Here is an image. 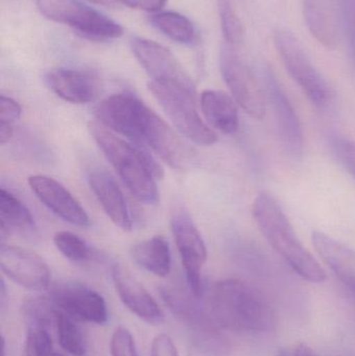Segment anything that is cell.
Segmentation results:
<instances>
[{
	"label": "cell",
	"mask_w": 355,
	"mask_h": 356,
	"mask_svg": "<svg viewBox=\"0 0 355 356\" xmlns=\"http://www.w3.org/2000/svg\"><path fill=\"white\" fill-rule=\"evenodd\" d=\"M29 188L38 199L60 219L75 226L87 227L90 218L79 200L54 178L35 175L28 177Z\"/></svg>",
	"instance_id": "obj_15"
},
{
	"label": "cell",
	"mask_w": 355,
	"mask_h": 356,
	"mask_svg": "<svg viewBox=\"0 0 355 356\" xmlns=\"http://www.w3.org/2000/svg\"><path fill=\"white\" fill-rule=\"evenodd\" d=\"M151 356H179L172 339L166 334H158L152 341Z\"/></svg>",
	"instance_id": "obj_33"
},
{
	"label": "cell",
	"mask_w": 355,
	"mask_h": 356,
	"mask_svg": "<svg viewBox=\"0 0 355 356\" xmlns=\"http://www.w3.org/2000/svg\"><path fill=\"white\" fill-rule=\"evenodd\" d=\"M110 351L112 356H140L133 334L123 326L117 328L113 334Z\"/></svg>",
	"instance_id": "obj_31"
},
{
	"label": "cell",
	"mask_w": 355,
	"mask_h": 356,
	"mask_svg": "<svg viewBox=\"0 0 355 356\" xmlns=\"http://www.w3.org/2000/svg\"><path fill=\"white\" fill-rule=\"evenodd\" d=\"M312 242L321 259L331 268L340 282L355 293V252L324 232L315 230Z\"/></svg>",
	"instance_id": "obj_19"
},
{
	"label": "cell",
	"mask_w": 355,
	"mask_h": 356,
	"mask_svg": "<svg viewBox=\"0 0 355 356\" xmlns=\"http://www.w3.org/2000/svg\"><path fill=\"white\" fill-rule=\"evenodd\" d=\"M252 215L269 244L300 277L314 284L327 280L324 270L302 246L293 226L272 196L265 193L256 196Z\"/></svg>",
	"instance_id": "obj_4"
},
{
	"label": "cell",
	"mask_w": 355,
	"mask_h": 356,
	"mask_svg": "<svg viewBox=\"0 0 355 356\" xmlns=\"http://www.w3.org/2000/svg\"><path fill=\"white\" fill-rule=\"evenodd\" d=\"M331 148L340 164L355 178V142L336 136L331 139Z\"/></svg>",
	"instance_id": "obj_30"
},
{
	"label": "cell",
	"mask_w": 355,
	"mask_h": 356,
	"mask_svg": "<svg viewBox=\"0 0 355 356\" xmlns=\"http://www.w3.org/2000/svg\"><path fill=\"white\" fill-rule=\"evenodd\" d=\"M304 16L319 43L329 49L337 46L338 22L331 0H304Z\"/></svg>",
	"instance_id": "obj_21"
},
{
	"label": "cell",
	"mask_w": 355,
	"mask_h": 356,
	"mask_svg": "<svg viewBox=\"0 0 355 356\" xmlns=\"http://www.w3.org/2000/svg\"><path fill=\"white\" fill-rule=\"evenodd\" d=\"M0 267L8 280L27 290L45 291L49 288L50 270L47 264L28 249L2 244Z\"/></svg>",
	"instance_id": "obj_14"
},
{
	"label": "cell",
	"mask_w": 355,
	"mask_h": 356,
	"mask_svg": "<svg viewBox=\"0 0 355 356\" xmlns=\"http://www.w3.org/2000/svg\"><path fill=\"white\" fill-rule=\"evenodd\" d=\"M150 23L172 41L192 45L198 39L197 31L192 21L176 12H158L152 15Z\"/></svg>",
	"instance_id": "obj_23"
},
{
	"label": "cell",
	"mask_w": 355,
	"mask_h": 356,
	"mask_svg": "<svg viewBox=\"0 0 355 356\" xmlns=\"http://www.w3.org/2000/svg\"><path fill=\"white\" fill-rule=\"evenodd\" d=\"M22 108L20 104L8 97L1 95L0 97V122L14 125V123L20 118Z\"/></svg>",
	"instance_id": "obj_32"
},
{
	"label": "cell",
	"mask_w": 355,
	"mask_h": 356,
	"mask_svg": "<svg viewBox=\"0 0 355 356\" xmlns=\"http://www.w3.org/2000/svg\"><path fill=\"white\" fill-rule=\"evenodd\" d=\"M160 295L171 313L193 332L196 343L204 350L214 356L226 355L229 347L219 332L220 327L198 302V297L176 286H163Z\"/></svg>",
	"instance_id": "obj_7"
},
{
	"label": "cell",
	"mask_w": 355,
	"mask_h": 356,
	"mask_svg": "<svg viewBox=\"0 0 355 356\" xmlns=\"http://www.w3.org/2000/svg\"><path fill=\"white\" fill-rule=\"evenodd\" d=\"M46 83L58 97L73 104H90L102 90L101 81L95 73L63 67L50 71Z\"/></svg>",
	"instance_id": "obj_17"
},
{
	"label": "cell",
	"mask_w": 355,
	"mask_h": 356,
	"mask_svg": "<svg viewBox=\"0 0 355 356\" xmlns=\"http://www.w3.org/2000/svg\"><path fill=\"white\" fill-rule=\"evenodd\" d=\"M133 261L146 271L166 277L171 271V251L168 241L162 236L141 241L131 248Z\"/></svg>",
	"instance_id": "obj_22"
},
{
	"label": "cell",
	"mask_w": 355,
	"mask_h": 356,
	"mask_svg": "<svg viewBox=\"0 0 355 356\" xmlns=\"http://www.w3.org/2000/svg\"><path fill=\"white\" fill-rule=\"evenodd\" d=\"M79 322L81 321L56 309L54 326L58 343L72 356H85L88 350L87 339Z\"/></svg>",
	"instance_id": "obj_25"
},
{
	"label": "cell",
	"mask_w": 355,
	"mask_h": 356,
	"mask_svg": "<svg viewBox=\"0 0 355 356\" xmlns=\"http://www.w3.org/2000/svg\"><path fill=\"white\" fill-rule=\"evenodd\" d=\"M274 45L286 70L308 100L317 108H327L333 99L331 88L297 38L290 31L279 29L274 33Z\"/></svg>",
	"instance_id": "obj_8"
},
{
	"label": "cell",
	"mask_w": 355,
	"mask_h": 356,
	"mask_svg": "<svg viewBox=\"0 0 355 356\" xmlns=\"http://www.w3.org/2000/svg\"><path fill=\"white\" fill-rule=\"evenodd\" d=\"M100 124L127 138L135 145L150 148L171 168L183 170L192 162L189 148L149 106L133 94H114L96 108Z\"/></svg>",
	"instance_id": "obj_1"
},
{
	"label": "cell",
	"mask_w": 355,
	"mask_h": 356,
	"mask_svg": "<svg viewBox=\"0 0 355 356\" xmlns=\"http://www.w3.org/2000/svg\"><path fill=\"white\" fill-rule=\"evenodd\" d=\"M200 106L206 121L224 135H233L240 127L239 112L233 97L219 90H206Z\"/></svg>",
	"instance_id": "obj_20"
},
{
	"label": "cell",
	"mask_w": 355,
	"mask_h": 356,
	"mask_svg": "<svg viewBox=\"0 0 355 356\" xmlns=\"http://www.w3.org/2000/svg\"><path fill=\"white\" fill-rule=\"evenodd\" d=\"M266 97L272 104L277 129L286 150L294 158L302 156L304 133L299 117L270 67L264 69Z\"/></svg>",
	"instance_id": "obj_13"
},
{
	"label": "cell",
	"mask_w": 355,
	"mask_h": 356,
	"mask_svg": "<svg viewBox=\"0 0 355 356\" xmlns=\"http://www.w3.org/2000/svg\"><path fill=\"white\" fill-rule=\"evenodd\" d=\"M156 102L162 106L177 131L200 146L214 145L218 138L198 114L196 93L174 83L150 81L148 83Z\"/></svg>",
	"instance_id": "obj_5"
},
{
	"label": "cell",
	"mask_w": 355,
	"mask_h": 356,
	"mask_svg": "<svg viewBox=\"0 0 355 356\" xmlns=\"http://www.w3.org/2000/svg\"><path fill=\"white\" fill-rule=\"evenodd\" d=\"M218 12L225 43L239 47L244 40V29L231 0H218Z\"/></svg>",
	"instance_id": "obj_27"
},
{
	"label": "cell",
	"mask_w": 355,
	"mask_h": 356,
	"mask_svg": "<svg viewBox=\"0 0 355 356\" xmlns=\"http://www.w3.org/2000/svg\"><path fill=\"white\" fill-rule=\"evenodd\" d=\"M219 63L221 74L236 102L252 118H264L266 95L251 67L240 56L238 47L226 43L222 45Z\"/></svg>",
	"instance_id": "obj_9"
},
{
	"label": "cell",
	"mask_w": 355,
	"mask_h": 356,
	"mask_svg": "<svg viewBox=\"0 0 355 356\" xmlns=\"http://www.w3.org/2000/svg\"><path fill=\"white\" fill-rule=\"evenodd\" d=\"M279 356H319L313 350L311 347L306 346L304 344H300L299 346L296 347L295 351L283 350L279 351Z\"/></svg>",
	"instance_id": "obj_35"
},
{
	"label": "cell",
	"mask_w": 355,
	"mask_h": 356,
	"mask_svg": "<svg viewBox=\"0 0 355 356\" xmlns=\"http://www.w3.org/2000/svg\"><path fill=\"white\" fill-rule=\"evenodd\" d=\"M56 309L81 322L104 325L108 313L104 297L93 289L79 282H65L49 294Z\"/></svg>",
	"instance_id": "obj_12"
},
{
	"label": "cell",
	"mask_w": 355,
	"mask_h": 356,
	"mask_svg": "<svg viewBox=\"0 0 355 356\" xmlns=\"http://www.w3.org/2000/svg\"><path fill=\"white\" fill-rule=\"evenodd\" d=\"M35 3L44 17L68 25L83 39L104 42L123 35L120 24L81 0H35Z\"/></svg>",
	"instance_id": "obj_6"
},
{
	"label": "cell",
	"mask_w": 355,
	"mask_h": 356,
	"mask_svg": "<svg viewBox=\"0 0 355 356\" xmlns=\"http://www.w3.org/2000/svg\"><path fill=\"white\" fill-rule=\"evenodd\" d=\"M83 1L91 2V3H95L98 4V6H113L115 4L114 0H83Z\"/></svg>",
	"instance_id": "obj_37"
},
{
	"label": "cell",
	"mask_w": 355,
	"mask_h": 356,
	"mask_svg": "<svg viewBox=\"0 0 355 356\" xmlns=\"http://www.w3.org/2000/svg\"><path fill=\"white\" fill-rule=\"evenodd\" d=\"M131 49L151 81L174 83L196 93L191 77L168 48L151 40L135 38Z\"/></svg>",
	"instance_id": "obj_11"
},
{
	"label": "cell",
	"mask_w": 355,
	"mask_h": 356,
	"mask_svg": "<svg viewBox=\"0 0 355 356\" xmlns=\"http://www.w3.org/2000/svg\"><path fill=\"white\" fill-rule=\"evenodd\" d=\"M171 229L185 269L188 286L200 298L204 294L201 271L208 257L206 243L189 211L181 205L173 209Z\"/></svg>",
	"instance_id": "obj_10"
},
{
	"label": "cell",
	"mask_w": 355,
	"mask_h": 356,
	"mask_svg": "<svg viewBox=\"0 0 355 356\" xmlns=\"http://www.w3.org/2000/svg\"><path fill=\"white\" fill-rule=\"evenodd\" d=\"M14 135V125L0 122V145L4 146L10 141Z\"/></svg>",
	"instance_id": "obj_36"
},
{
	"label": "cell",
	"mask_w": 355,
	"mask_h": 356,
	"mask_svg": "<svg viewBox=\"0 0 355 356\" xmlns=\"http://www.w3.org/2000/svg\"><path fill=\"white\" fill-rule=\"evenodd\" d=\"M112 277L119 298L133 315L150 325H160L164 322V313L156 299L127 268L115 265Z\"/></svg>",
	"instance_id": "obj_16"
},
{
	"label": "cell",
	"mask_w": 355,
	"mask_h": 356,
	"mask_svg": "<svg viewBox=\"0 0 355 356\" xmlns=\"http://www.w3.org/2000/svg\"><path fill=\"white\" fill-rule=\"evenodd\" d=\"M49 328L31 325L27 330L25 339V355L52 356V339Z\"/></svg>",
	"instance_id": "obj_29"
},
{
	"label": "cell",
	"mask_w": 355,
	"mask_h": 356,
	"mask_svg": "<svg viewBox=\"0 0 355 356\" xmlns=\"http://www.w3.org/2000/svg\"><path fill=\"white\" fill-rule=\"evenodd\" d=\"M202 305L215 323L225 330L266 332L276 326V315L268 301L241 280L217 282Z\"/></svg>",
	"instance_id": "obj_2"
},
{
	"label": "cell",
	"mask_w": 355,
	"mask_h": 356,
	"mask_svg": "<svg viewBox=\"0 0 355 356\" xmlns=\"http://www.w3.org/2000/svg\"><path fill=\"white\" fill-rule=\"evenodd\" d=\"M52 356H66V355H60V353H53V355H52Z\"/></svg>",
	"instance_id": "obj_38"
},
{
	"label": "cell",
	"mask_w": 355,
	"mask_h": 356,
	"mask_svg": "<svg viewBox=\"0 0 355 356\" xmlns=\"http://www.w3.org/2000/svg\"><path fill=\"white\" fill-rule=\"evenodd\" d=\"M124 6L131 8L146 10V12L158 13L164 8L167 0H117Z\"/></svg>",
	"instance_id": "obj_34"
},
{
	"label": "cell",
	"mask_w": 355,
	"mask_h": 356,
	"mask_svg": "<svg viewBox=\"0 0 355 356\" xmlns=\"http://www.w3.org/2000/svg\"><path fill=\"white\" fill-rule=\"evenodd\" d=\"M35 226L33 215L24 203L10 191L0 190V227L1 232L8 229L27 230Z\"/></svg>",
	"instance_id": "obj_24"
},
{
	"label": "cell",
	"mask_w": 355,
	"mask_h": 356,
	"mask_svg": "<svg viewBox=\"0 0 355 356\" xmlns=\"http://www.w3.org/2000/svg\"><path fill=\"white\" fill-rule=\"evenodd\" d=\"M89 131L129 192L145 204H156L160 199L156 179L164 172L147 148L129 143L98 122H90Z\"/></svg>",
	"instance_id": "obj_3"
},
{
	"label": "cell",
	"mask_w": 355,
	"mask_h": 356,
	"mask_svg": "<svg viewBox=\"0 0 355 356\" xmlns=\"http://www.w3.org/2000/svg\"><path fill=\"white\" fill-rule=\"evenodd\" d=\"M23 317L28 326L49 328L56 320V307L49 295L27 299L22 305Z\"/></svg>",
	"instance_id": "obj_26"
},
{
	"label": "cell",
	"mask_w": 355,
	"mask_h": 356,
	"mask_svg": "<svg viewBox=\"0 0 355 356\" xmlns=\"http://www.w3.org/2000/svg\"><path fill=\"white\" fill-rule=\"evenodd\" d=\"M53 243L58 250L69 261L85 263L91 259L92 250L85 240L73 232H58L54 234Z\"/></svg>",
	"instance_id": "obj_28"
},
{
	"label": "cell",
	"mask_w": 355,
	"mask_h": 356,
	"mask_svg": "<svg viewBox=\"0 0 355 356\" xmlns=\"http://www.w3.org/2000/svg\"><path fill=\"white\" fill-rule=\"evenodd\" d=\"M88 181L110 221L124 232L131 230L133 221L126 199L110 173L101 168L92 169L88 175Z\"/></svg>",
	"instance_id": "obj_18"
}]
</instances>
